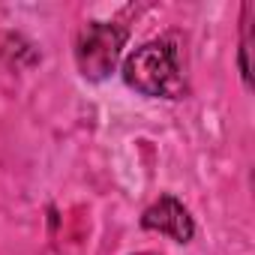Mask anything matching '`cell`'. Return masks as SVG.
Returning <instances> with one entry per match:
<instances>
[{"mask_svg":"<svg viewBox=\"0 0 255 255\" xmlns=\"http://www.w3.org/2000/svg\"><path fill=\"white\" fill-rule=\"evenodd\" d=\"M141 228L144 231H156L165 234L177 243H189L195 234V222L189 216V210L183 207V201H177L174 195H159L144 213H141Z\"/></svg>","mask_w":255,"mask_h":255,"instance_id":"3957f363","label":"cell"},{"mask_svg":"<svg viewBox=\"0 0 255 255\" xmlns=\"http://www.w3.org/2000/svg\"><path fill=\"white\" fill-rule=\"evenodd\" d=\"M252 3H243V18H240V24H243V36H240V75H243V84L246 87H252V66H249V48H252V39H249V33H252Z\"/></svg>","mask_w":255,"mask_h":255,"instance_id":"277c9868","label":"cell"},{"mask_svg":"<svg viewBox=\"0 0 255 255\" xmlns=\"http://www.w3.org/2000/svg\"><path fill=\"white\" fill-rule=\"evenodd\" d=\"M126 87L138 90L141 96L153 99H186L189 87L180 72L177 48L171 39L159 36L144 45H138L132 54H126L123 69H120Z\"/></svg>","mask_w":255,"mask_h":255,"instance_id":"6da1fadb","label":"cell"},{"mask_svg":"<svg viewBox=\"0 0 255 255\" xmlns=\"http://www.w3.org/2000/svg\"><path fill=\"white\" fill-rule=\"evenodd\" d=\"M129 39L126 27L111 24V21H90L78 30L75 36V63L78 72L87 81H102L108 78L123 54V45Z\"/></svg>","mask_w":255,"mask_h":255,"instance_id":"7a4b0ae2","label":"cell"},{"mask_svg":"<svg viewBox=\"0 0 255 255\" xmlns=\"http://www.w3.org/2000/svg\"><path fill=\"white\" fill-rule=\"evenodd\" d=\"M138 255H150V252H138Z\"/></svg>","mask_w":255,"mask_h":255,"instance_id":"5b68a950","label":"cell"}]
</instances>
